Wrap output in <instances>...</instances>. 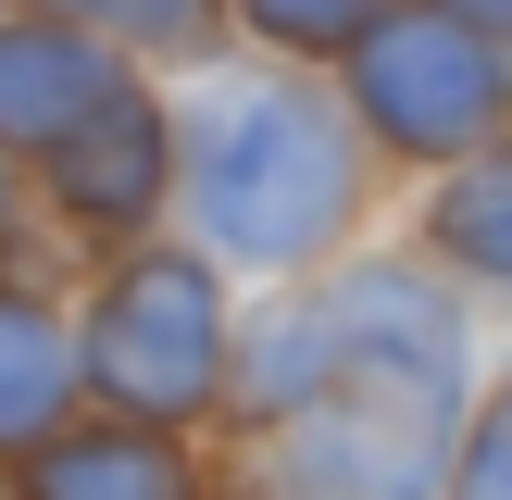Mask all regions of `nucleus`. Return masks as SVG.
<instances>
[{"instance_id":"nucleus-6","label":"nucleus","mask_w":512,"mask_h":500,"mask_svg":"<svg viewBox=\"0 0 512 500\" xmlns=\"http://www.w3.org/2000/svg\"><path fill=\"white\" fill-rule=\"evenodd\" d=\"M38 175H50V213H63V225H88V238H138V225L163 213V188H175V125H163V100L113 88L75 138L38 150Z\"/></svg>"},{"instance_id":"nucleus-10","label":"nucleus","mask_w":512,"mask_h":500,"mask_svg":"<svg viewBox=\"0 0 512 500\" xmlns=\"http://www.w3.org/2000/svg\"><path fill=\"white\" fill-rule=\"evenodd\" d=\"M425 238H438L450 275H475V288H512V150H475V163L438 175V200H425Z\"/></svg>"},{"instance_id":"nucleus-4","label":"nucleus","mask_w":512,"mask_h":500,"mask_svg":"<svg viewBox=\"0 0 512 500\" xmlns=\"http://www.w3.org/2000/svg\"><path fill=\"white\" fill-rule=\"evenodd\" d=\"M313 325H325V350H338V388H413V400H438V413H463V388H475V313H463L450 275H425V263H350V275L313 288Z\"/></svg>"},{"instance_id":"nucleus-1","label":"nucleus","mask_w":512,"mask_h":500,"mask_svg":"<svg viewBox=\"0 0 512 500\" xmlns=\"http://www.w3.org/2000/svg\"><path fill=\"white\" fill-rule=\"evenodd\" d=\"M175 175H188L200 263L313 275L363 213V125L300 75H238L175 125Z\"/></svg>"},{"instance_id":"nucleus-3","label":"nucleus","mask_w":512,"mask_h":500,"mask_svg":"<svg viewBox=\"0 0 512 500\" xmlns=\"http://www.w3.org/2000/svg\"><path fill=\"white\" fill-rule=\"evenodd\" d=\"M350 125H363L375 150H400V163H475V150H500L512 125V50L475 38V25L450 13H375L363 50H350Z\"/></svg>"},{"instance_id":"nucleus-15","label":"nucleus","mask_w":512,"mask_h":500,"mask_svg":"<svg viewBox=\"0 0 512 500\" xmlns=\"http://www.w3.org/2000/svg\"><path fill=\"white\" fill-rule=\"evenodd\" d=\"M13 225L25 213H13V150H0V263H13Z\"/></svg>"},{"instance_id":"nucleus-9","label":"nucleus","mask_w":512,"mask_h":500,"mask_svg":"<svg viewBox=\"0 0 512 500\" xmlns=\"http://www.w3.org/2000/svg\"><path fill=\"white\" fill-rule=\"evenodd\" d=\"M13 500H200V475L150 425H63L50 450L13 463Z\"/></svg>"},{"instance_id":"nucleus-13","label":"nucleus","mask_w":512,"mask_h":500,"mask_svg":"<svg viewBox=\"0 0 512 500\" xmlns=\"http://www.w3.org/2000/svg\"><path fill=\"white\" fill-rule=\"evenodd\" d=\"M438 500H512V400H488V413H475L463 438H450Z\"/></svg>"},{"instance_id":"nucleus-14","label":"nucleus","mask_w":512,"mask_h":500,"mask_svg":"<svg viewBox=\"0 0 512 500\" xmlns=\"http://www.w3.org/2000/svg\"><path fill=\"white\" fill-rule=\"evenodd\" d=\"M425 13H450V25H475V38H512V0H425Z\"/></svg>"},{"instance_id":"nucleus-7","label":"nucleus","mask_w":512,"mask_h":500,"mask_svg":"<svg viewBox=\"0 0 512 500\" xmlns=\"http://www.w3.org/2000/svg\"><path fill=\"white\" fill-rule=\"evenodd\" d=\"M125 88V63L88 38V25L38 13V25H0V150H50Z\"/></svg>"},{"instance_id":"nucleus-2","label":"nucleus","mask_w":512,"mask_h":500,"mask_svg":"<svg viewBox=\"0 0 512 500\" xmlns=\"http://www.w3.org/2000/svg\"><path fill=\"white\" fill-rule=\"evenodd\" d=\"M75 375H88V400H113V425H150V438L225 413V375H238L225 275L200 250H125L75 325Z\"/></svg>"},{"instance_id":"nucleus-12","label":"nucleus","mask_w":512,"mask_h":500,"mask_svg":"<svg viewBox=\"0 0 512 500\" xmlns=\"http://www.w3.org/2000/svg\"><path fill=\"white\" fill-rule=\"evenodd\" d=\"M250 25H263L275 50H363V25L388 13V0H238Z\"/></svg>"},{"instance_id":"nucleus-8","label":"nucleus","mask_w":512,"mask_h":500,"mask_svg":"<svg viewBox=\"0 0 512 500\" xmlns=\"http://www.w3.org/2000/svg\"><path fill=\"white\" fill-rule=\"evenodd\" d=\"M75 400H88V375H75V325L50 313L38 288L0 275V463L50 450L75 425Z\"/></svg>"},{"instance_id":"nucleus-5","label":"nucleus","mask_w":512,"mask_h":500,"mask_svg":"<svg viewBox=\"0 0 512 500\" xmlns=\"http://www.w3.org/2000/svg\"><path fill=\"white\" fill-rule=\"evenodd\" d=\"M450 438H463V413L413 388H338L313 413L263 425V463H275V500H438Z\"/></svg>"},{"instance_id":"nucleus-11","label":"nucleus","mask_w":512,"mask_h":500,"mask_svg":"<svg viewBox=\"0 0 512 500\" xmlns=\"http://www.w3.org/2000/svg\"><path fill=\"white\" fill-rule=\"evenodd\" d=\"M63 25H88L100 50H113V38H138V50H200V38H213L200 0H75Z\"/></svg>"}]
</instances>
